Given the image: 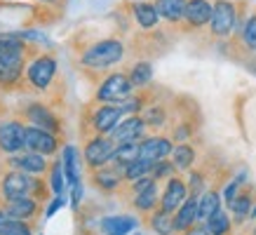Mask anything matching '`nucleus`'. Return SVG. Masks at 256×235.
Listing matches in <instances>:
<instances>
[{
    "label": "nucleus",
    "mask_w": 256,
    "mask_h": 235,
    "mask_svg": "<svg viewBox=\"0 0 256 235\" xmlns=\"http://www.w3.org/2000/svg\"><path fill=\"white\" fill-rule=\"evenodd\" d=\"M122 56H124L122 42L118 38H106L87 47L82 52V56H80V62L87 68L101 70V68H108V66H116L118 62H122Z\"/></svg>",
    "instance_id": "1"
},
{
    "label": "nucleus",
    "mask_w": 256,
    "mask_h": 235,
    "mask_svg": "<svg viewBox=\"0 0 256 235\" xmlns=\"http://www.w3.org/2000/svg\"><path fill=\"white\" fill-rule=\"evenodd\" d=\"M238 5L233 0H216L214 2V12H212V22H210V31L214 38H230L233 31L238 28Z\"/></svg>",
    "instance_id": "2"
},
{
    "label": "nucleus",
    "mask_w": 256,
    "mask_h": 235,
    "mask_svg": "<svg viewBox=\"0 0 256 235\" xmlns=\"http://www.w3.org/2000/svg\"><path fill=\"white\" fill-rule=\"evenodd\" d=\"M134 94V85L127 73H110L96 90V102L101 104H122Z\"/></svg>",
    "instance_id": "3"
},
{
    "label": "nucleus",
    "mask_w": 256,
    "mask_h": 235,
    "mask_svg": "<svg viewBox=\"0 0 256 235\" xmlns=\"http://www.w3.org/2000/svg\"><path fill=\"white\" fill-rule=\"evenodd\" d=\"M0 190L5 200H12V198H26V196H38L42 193L40 190V181L33 179V174L22 172V170H14V172H8L0 181Z\"/></svg>",
    "instance_id": "4"
},
{
    "label": "nucleus",
    "mask_w": 256,
    "mask_h": 235,
    "mask_svg": "<svg viewBox=\"0 0 256 235\" xmlns=\"http://www.w3.org/2000/svg\"><path fill=\"white\" fill-rule=\"evenodd\" d=\"M116 141L108 134H94L92 139L85 144V162L90 170H99L104 164H108L116 153Z\"/></svg>",
    "instance_id": "5"
},
{
    "label": "nucleus",
    "mask_w": 256,
    "mask_h": 235,
    "mask_svg": "<svg viewBox=\"0 0 256 235\" xmlns=\"http://www.w3.org/2000/svg\"><path fill=\"white\" fill-rule=\"evenodd\" d=\"M22 148H26V127L19 120L0 122V150L14 156Z\"/></svg>",
    "instance_id": "6"
},
{
    "label": "nucleus",
    "mask_w": 256,
    "mask_h": 235,
    "mask_svg": "<svg viewBox=\"0 0 256 235\" xmlns=\"http://www.w3.org/2000/svg\"><path fill=\"white\" fill-rule=\"evenodd\" d=\"M122 108L120 104H101L99 108H94L92 113V130L94 134H110L118 127V122L122 120Z\"/></svg>",
    "instance_id": "7"
},
{
    "label": "nucleus",
    "mask_w": 256,
    "mask_h": 235,
    "mask_svg": "<svg viewBox=\"0 0 256 235\" xmlns=\"http://www.w3.org/2000/svg\"><path fill=\"white\" fill-rule=\"evenodd\" d=\"M59 148V141H56L54 132H47L42 127H26V150L40 153V156H52Z\"/></svg>",
    "instance_id": "8"
},
{
    "label": "nucleus",
    "mask_w": 256,
    "mask_h": 235,
    "mask_svg": "<svg viewBox=\"0 0 256 235\" xmlns=\"http://www.w3.org/2000/svg\"><path fill=\"white\" fill-rule=\"evenodd\" d=\"M54 73H56V62L52 59V56H47V54L38 56V59L28 66V70H26L28 82H31L36 90H47L50 82L54 80Z\"/></svg>",
    "instance_id": "9"
},
{
    "label": "nucleus",
    "mask_w": 256,
    "mask_h": 235,
    "mask_svg": "<svg viewBox=\"0 0 256 235\" xmlns=\"http://www.w3.org/2000/svg\"><path fill=\"white\" fill-rule=\"evenodd\" d=\"M92 181L94 186L99 190H104V193H116L124 181V170L116 162L104 164L99 170H92Z\"/></svg>",
    "instance_id": "10"
},
{
    "label": "nucleus",
    "mask_w": 256,
    "mask_h": 235,
    "mask_svg": "<svg viewBox=\"0 0 256 235\" xmlns=\"http://www.w3.org/2000/svg\"><path fill=\"white\" fill-rule=\"evenodd\" d=\"M24 56H26V47H24V40L19 38V33L0 36V64L24 68Z\"/></svg>",
    "instance_id": "11"
},
{
    "label": "nucleus",
    "mask_w": 256,
    "mask_h": 235,
    "mask_svg": "<svg viewBox=\"0 0 256 235\" xmlns=\"http://www.w3.org/2000/svg\"><path fill=\"white\" fill-rule=\"evenodd\" d=\"M186 198H188V184L184 179H178V176H170L167 186L162 190V198H160V210L174 214L184 204Z\"/></svg>",
    "instance_id": "12"
},
{
    "label": "nucleus",
    "mask_w": 256,
    "mask_h": 235,
    "mask_svg": "<svg viewBox=\"0 0 256 235\" xmlns=\"http://www.w3.org/2000/svg\"><path fill=\"white\" fill-rule=\"evenodd\" d=\"M144 132H146V122L141 116H132L127 120H120L118 127L108 134L116 144H124V141H141L144 139Z\"/></svg>",
    "instance_id": "13"
},
{
    "label": "nucleus",
    "mask_w": 256,
    "mask_h": 235,
    "mask_svg": "<svg viewBox=\"0 0 256 235\" xmlns=\"http://www.w3.org/2000/svg\"><path fill=\"white\" fill-rule=\"evenodd\" d=\"M172 150H174V144L167 136H148V139L141 141V160H146L150 164L172 156Z\"/></svg>",
    "instance_id": "14"
},
{
    "label": "nucleus",
    "mask_w": 256,
    "mask_h": 235,
    "mask_svg": "<svg viewBox=\"0 0 256 235\" xmlns=\"http://www.w3.org/2000/svg\"><path fill=\"white\" fill-rule=\"evenodd\" d=\"M212 12H214V5L210 0H188L186 14H184L186 28H202V26H207L212 22Z\"/></svg>",
    "instance_id": "15"
},
{
    "label": "nucleus",
    "mask_w": 256,
    "mask_h": 235,
    "mask_svg": "<svg viewBox=\"0 0 256 235\" xmlns=\"http://www.w3.org/2000/svg\"><path fill=\"white\" fill-rule=\"evenodd\" d=\"M24 116L28 118V122L36 127H42L47 132H59L62 130V122H59V118L52 113V108H47L42 104H31V106H26L24 110Z\"/></svg>",
    "instance_id": "16"
},
{
    "label": "nucleus",
    "mask_w": 256,
    "mask_h": 235,
    "mask_svg": "<svg viewBox=\"0 0 256 235\" xmlns=\"http://www.w3.org/2000/svg\"><path fill=\"white\" fill-rule=\"evenodd\" d=\"M198 204H200V198L190 193V198H186L184 204L174 212V228H176V233H186L188 228H193L198 224Z\"/></svg>",
    "instance_id": "17"
},
{
    "label": "nucleus",
    "mask_w": 256,
    "mask_h": 235,
    "mask_svg": "<svg viewBox=\"0 0 256 235\" xmlns=\"http://www.w3.org/2000/svg\"><path fill=\"white\" fill-rule=\"evenodd\" d=\"M10 164L14 167V170H22V172H28V174H42L47 172V162H45V156H40V153H14V156L10 158Z\"/></svg>",
    "instance_id": "18"
},
{
    "label": "nucleus",
    "mask_w": 256,
    "mask_h": 235,
    "mask_svg": "<svg viewBox=\"0 0 256 235\" xmlns=\"http://www.w3.org/2000/svg\"><path fill=\"white\" fill-rule=\"evenodd\" d=\"M5 210H8L10 216L14 219H22V221H28L31 216H36L38 212V200L33 196H26V198H12V200H5Z\"/></svg>",
    "instance_id": "19"
},
{
    "label": "nucleus",
    "mask_w": 256,
    "mask_h": 235,
    "mask_svg": "<svg viewBox=\"0 0 256 235\" xmlns=\"http://www.w3.org/2000/svg\"><path fill=\"white\" fill-rule=\"evenodd\" d=\"M186 2L188 0H156L158 14H160V19H164V22H170V24L184 22Z\"/></svg>",
    "instance_id": "20"
},
{
    "label": "nucleus",
    "mask_w": 256,
    "mask_h": 235,
    "mask_svg": "<svg viewBox=\"0 0 256 235\" xmlns=\"http://www.w3.org/2000/svg\"><path fill=\"white\" fill-rule=\"evenodd\" d=\"M148 226H150V230L158 235H174L176 233V228H174V214L160 210V207L148 214Z\"/></svg>",
    "instance_id": "21"
},
{
    "label": "nucleus",
    "mask_w": 256,
    "mask_h": 235,
    "mask_svg": "<svg viewBox=\"0 0 256 235\" xmlns=\"http://www.w3.org/2000/svg\"><path fill=\"white\" fill-rule=\"evenodd\" d=\"M141 141H144V139H141ZM141 141H124V144H118L110 162L120 164V167L124 170L127 164H132L134 160H139V158H141Z\"/></svg>",
    "instance_id": "22"
},
{
    "label": "nucleus",
    "mask_w": 256,
    "mask_h": 235,
    "mask_svg": "<svg viewBox=\"0 0 256 235\" xmlns=\"http://www.w3.org/2000/svg\"><path fill=\"white\" fill-rule=\"evenodd\" d=\"M62 164H64V174H66L68 186L78 184L80 181V156H78V148H76V146H70L68 144V146L64 148Z\"/></svg>",
    "instance_id": "23"
},
{
    "label": "nucleus",
    "mask_w": 256,
    "mask_h": 235,
    "mask_svg": "<svg viewBox=\"0 0 256 235\" xmlns=\"http://www.w3.org/2000/svg\"><path fill=\"white\" fill-rule=\"evenodd\" d=\"M218 210H221V196H218V190H204L200 196V204H198V221L207 224L210 216H214Z\"/></svg>",
    "instance_id": "24"
},
{
    "label": "nucleus",
    "mask_w": 256,
    "mask_h": 235,
    "mask_svg": "<svg viewBox=\"0 0 256 235\" xmlns=\"http://www.w3.org/2000/svg\"><path fill=\"white\" fill-rule=\"evenodd\" d=\"M136 228L134 216H106L101 221V230L106 235H127Z\"/></svg>",
    "instance_id": "25"
},
{
    "label": "nucleus",
    "mask_w": 256,
    "mask_h": 235,
    "mask_svg": "<svg viewBox=\"0 0 256 235\" xmlns=\"http://www.w3.org/2000/svg\"><path fill=\"white\" fill-rule=\"evenodd\" d=\"M134 19L141 28H156L158 22H160V14H158V8L153 2H134Z\"/></svg>",
    "instance_id": "26"
},
{
    "label": "nucleus",
    "mask_w": 256,
    "mask_h": 235,
    "mask_svg": "<svg viewBox=\"0 0 256 235\" xmlns=\"http://www.w3.org/2000/svg\"><path fill=\"white\" fill-rule=\"evenodd\" d=\"M132 204L136 207V212H141V214H150V212H156L158 207H160V202H158V181L156 184H150L146 190L136 193V196L132 198Z\"/></svg>",
    "instance_id": "27"
},
{
    "label": "nucleus",
    "mask_w": 256,
    "mask_h": 235,
    "mask_svg": "<svg viewBox=\"0 0 256 235\" xmlns=\"http://www.w3.org/2000/svg\"><path fill=\"white\" fill-rule=\"evenodd\" d=\"M172 162L176 164V170L188 172V170L195 164V148L188 144V141L176 144V146H174V150H172Z\"/></svg>",
    "instance_id": "28"
},
{
    "label": "nucleus",
    "mask_w": 256,
    "mask_h": 235,
    "mask_svg": "<svg viewBox=\"0 0 256 235\" xmlns=\"http://www.w3.org/2000/svg\"><path fill=\"white\" fill-rule=\"evenodd\" d=\"M252 202H254V200H252V193H249V190H240V193L233 198V202H228V210L233 212V216L238 224H242L247 216H252V210H254Z\"/></svg>",
    "instance_id": "29"
},
{
    "label": "nucleus",
    "mask_w": 256,
    "mask_h": 235,
    "mask_svg": "<svg viewBox=\"0 0 256 235\" xmlns=\"http://www.w3.org/2000/svg\"><path fill=\"white\" fill-rule=\"evenodd\" d=\"M139 116L144 118L146 127H162L167 122V110H164V106H158V104H146Z\"/></svg>",
    "instance_id": "30"
},
{
    "label": "nucleus",
    "mask_w": 256,
    "mask_h": 235,
    "mask_svg": "<svg viewBox=\"0 0 256 235\" xmlns=\"http://www.w3.org/2000/svg\"><path fill=\"white\" fill-rule=\"evenodd\" d=\"M130 80H132L134 87H146L150 80H153V66L148 62H139L134 64L132 70H130Z\"/></svg>",
    "instance_id": "31"
},
{
    "label": "nucleus",
    "mask_w": 256,
    "mask_h": 235,
    "mask_svg": "<svg viewBox=\"0 0 256 235\" xmlns=\"http://www.w3.org/2000/svg\"><path fill=\"white\" fill-rule=\"evenodd\" d=\"M240 42L247 52H256V12L242 24L240 28Z\"/></svg>",
    "instance_id": "32"
},
{
    "label": "nucleus",
    "mask_w": 256,
    "mask_h": 235,
    "mask_svg": "<svg viewBox=\"0 0 256 235\" xmlns=\"http://www.w3.org/2000/svg\"><path fill=\"white\" fill-rule=\"evenodd\" d=\"M204 226L210 228L212 235H228L230 233V216H228V212L218 210L214 216H210V221Z\"/></svg>",
    "instance_id": "33"
},
{
    "label": "nucleus",
    "mask_w": 256,
    "mask_h": 235,
    "mask_svg": "<svg viewBox=\"0 0 256 235\" xmlns=\"http://www.w3.org/2000/svg\"><path fill=\"white\" fill-rule=\"evenodd\" d=\"M150 170H153V164L139 158V160H134L132 164L124 167V181H136V179H141V176H148Z\"/></svg>",
    "instance_id": "34"
},
{
    "label": "nucleus",
    "mask_w": 256,
    "mask_h": 235,
    "mask_svg": "<svg viewBox=\"0 0 256 235\" xmlns=\"http://www.w3.org/2000/svg\"><path fill=\"white\" fill-rule=\"evenodd\" d=\"M50 174H52V190H54L56 196H64V190H66V174H64V164L62 162H54L52 164V170H50Z\"/></svg>",
    "instance_id": "35"
},
{
    "label": "nucleus",
    "mask_w": 256,
    "mask_h": 235,
    "mask_svg": "<svg viewBox=\"0 0 256 235\" xmlns=\"http://www.w3.org/2000/svg\"><path fill=\"white\" fill-rule=\"evenodd\" d=\"M22 70L19 66H8V64H0V87H10L14 85L16 80L22 78Z\"/></svg>",
    "instance_id": "36"
},
{
    "label": "nucleus",
    "mask_w": 256,
    "mask_h": 235,
    "mask_svg": "<svg viewBox=\"0 0 256 235\" xmlns=\"http://www.w3.org/2000/svg\"><path fill=\"white\" fill-rule=\"evenodd\" d=\"M174 172H176V164L170 162V160H160V162L153 164V170H150V176H153L156 181H160V179H170Z\"/></svg>",
    "instance_id": "37"
},
{
    "label": "nucleus",
    "mask_w": 256,
    "mask_h": 235,
    "mask_svg": "<svg viewBox=\"0 0 256 235\" xmlns=\"http://www.w3.org/2000/svg\"><path fill=\"white\" fill-rule=\"evenodd\" d=\"M144 106H146V96H144V94H132V96H127V99L120 104L122 113H136V110H141Z\"/></svg>",
    "instance_id": "38"
},
{
    "label": "nucleus",
    "mask_w": 256,
    "mask_h": 235,
    "mask_svg": "<svg viewBox=\"0 0 256 235\" xmlns=\"http://www.w3.org/2000/svg\"><path fill=\"white\" fill-rule=\"evenodd\" d=\"M2 235H33V233H31V226H28L26 221L12 216V221H10L8 228L2 230Z\"/></svg>",
    "instance_id": "39"
},
{
    "label": "nucleus",
    "mask_w": 256,
    "mask_h": 235,
    "mask_svg": "<svg viewBox=\"0 0 256 235\" xmlns=\"http://www.w3.org/2000/svg\"><path fill=\"white\" fill-rule=\"evenodd\" d=\"M244 179H247V172H242L240 176H235V179L230 181L228 186H226V193H224V198H226V204H228V202H233V198L238 196V193H240L242 181H244Z\"/></svg>",
    "instance_id": "40"
},
{
    "label": "nucleus",
    "mask_w": 256,
    "mask_h": 235,
    "mask_svg": "<svg viewBox=\"0 0 256 235\" xmlns=\"http://www.w3.org/2000/svg\"><path fill=\"white\" fill-rule=\"evenodd\" d=\"M202 186H204V174L202 172H190V179H188V188H190V193L198 196V193L202 190Z\"/></svg>",
    "instance_id": "41"
},
{
    "label": "nucleus",
    "mask_w": 256,
    "mask_h": 235,
    "mask_svg": "<svg viewBox=\"0 0 256 235\" xmlns=\"http://www.w3.org/2000/svg\"><path fill=\"white\" fill-rule=\"evenodd\" d=\"M64 202H66V200H64V196H56L54 200H52V204L47 207V219H50V216H54L56 210H62V207H64Z\"/></svg>",
    "instance_id": "42"
},
{
    "label": "nucleus",
    "mask_w": 256,
    "mask_h": 235,
    "mask_svg": "<svg viewBox=\"0 0 256 235\" xmlns=\"http://www.w3.org/2000/svg\"><path fill=\"white\" fill-rule=\"evenodd\" d=\"M73 196H70V204H73V207H76V210H78V204H80V198H82V184H73Z\"/></svg>",
    "instance_id": "43"
},
{
    "label": "nucleus",
    "mask_w": 256,
    "mask_h": 235,
    "mask_svg": "<svg viewBox=\"0 0 256 235\" xmlns=\"http://www.w3.org/2000/svg\"><path fill=\"white\" fill-rule=\"evenodd\" d=\"M184 235H212V233H210V228H207V226H198V224H195V226L188 228Z\"/></svg>",
    "instance_id": "44"
},
{
    "label": "nucleus",
    "mask_w": 256,
    "mask_h": 235,
    "mask_svg": "<svg viewBox=\"0 0 256 235\" xmlns=\"http://www.w3.org/2000/svg\"><path fill=\"white\" fill-rule=\"evenodd\" d=\"M10 221H12V216L8 214V210H0V235H2V230L8 228Z\"/></svg>",
    "instance_id": "45"
},
{
    "label": "nucleus",
    "mask_w": 256,
    "mask_h": 235,
    "mask_svg": "<svg viewBox=\"0 0 256 235\" xmlns=\"http://www.w3.org/2000/svg\"><path fill=\"white\" fill-rule=\"evenodd\" d=\"M40 2H56V0H40Z\"/></svg>",
    "instance_id": "46"
},
{
    "label": "nucleus",
    "mask_w": 256,
    "mask_h": 235,
    "mask_svg": "<svg viewBox=\"0 0 256 235\" xmlns=\"http://www.w3.org/2000/svg\"><path fill=\"white\" fill-rule=\"evenodd\" d=\"M254 235H256V228H254Z\"/></svg>",
    "instance_id": "47"
},
{
    "label": "nucleus",
    "mask_w": 256,
    "mask_h": 235,
    "mask_svg": "<svg viewBox=\"0 0 256 235\" xmlns=\"http://www.w3.org/2000/svg\"><path fill=\"white\" fill-rule=\"evenodd\" d=\"M136 235H139V233H136Z\"/></svg>",
    "instance_id": "48"
}]
</instances>
